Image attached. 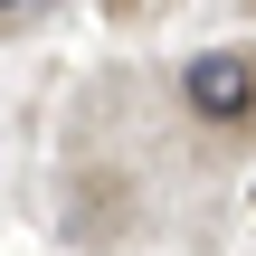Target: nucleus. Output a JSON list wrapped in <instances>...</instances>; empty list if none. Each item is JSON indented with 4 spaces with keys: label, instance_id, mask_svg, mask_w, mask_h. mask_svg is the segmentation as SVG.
<instances>
[{
    "label": "nucleus",
    "instance_id": "f257e3e1",
    "mask_svg": "<svg viewBox=\"0 0 256 256\" xmlns=\"http://www.w3.org/2000/svg\"><path fill=\"white\" fill-rule=\"evenodd\" d=\"M180 95H190V114H209V124H238L256 104V66L238 48H209V57H190L180 66Z\"/></svg>",
    "mask_w": 256,
    "mask_h": 256
},
{
    "label": "nucleus",
    "instance_id": "f03ea898",
    "mask_svg": "<svg viewBox=\"0 0 256 256\" xmlns=\"http://www.w3.org/2000/svg\"><path fill=\"white\" fill-rule=\"evenodd\" d=\"M0 10H19V0H0Z\"/></svg>",
    "mask_w": 256,
    "mask_h": 256
}]
</instances>
